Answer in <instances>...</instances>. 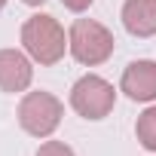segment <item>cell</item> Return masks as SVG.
I'll return each mask as SVG.
<instances>
[{
  "instance_id": "obj_3",
  "label": "cell",
  "mask_w": 156,
  "mask_h": 156,
  "mask_svg": "<svg viewBox=\"0 0 156 156\" xmlns=\"http://www.w3.org/2000/svg\"><path fill=\"white\" fill-rule=\"evenodd\" d=\"M19 126L31 138H49L64 116V104L52 92H25L19 101Z\"/></svg>"
},
{
  "instance_id": "obj_11",
  "label": "cell",
  "mask_w": 156,
  "mask_h": 156,
  "mask_svg": "<svg viewBox=\"0 0 156 156\" xmlns=\"http://www.w3.org/2000/svg\"><path fill=\"white\" fill-rule=\"evenodd\" d=\"M22 3H28V6H43L46 0H22Z\"/></svg>"
},
{
  "instance_id": "obj_2",
  "label": "cell",
  "mask_w": 156,
  "mask_h": 156,
  "mask_svg": "<svg viewBox=\"0 0 156 156\" xmlns=\"http://www.w3.org/2000/svg\"><path fill=\"white\" fill-rule=\"evenodd\" d=\"M113 46H116L113 34L95 19H73V25L67 31V52L83 67L104 64L113 55Z\"/></svg>"
},
{
  "instance_id": "obj_9",
  "label": "cell",
  "mask_w": 156,
  "mask_h": 156,
  "mask_svg": "<svg viewBox=\"0 0 156 156\" xmlns=\"http://www.w3.org/2000/svg\"><path fill=\"white\" fill-rule=\"evenodd\" d=\"M37 156H76V153H73V147H67L64 141H46V144H40Z\"/></svg>"
},
{
  "instance_id": "obj_7",
  "label": "cell",
  "mask_w": 156,
  "mask_h": 156,
  "mask_svg": "<svg viewBox=\"0 0 156 156\" xmlns=\"http://www.w3.org/2000/svg\"><path fill=\"white\" fill-rule=\"evenodd\" d=\"M119 16H122V28L132 37L138 40L156 37V0H126Z\"/></svg>"
},
{
  "instance_id": "obj_6",
  "label": "cell",
  "mask_w": 156,
  "mask_h": 156,
  "mask_svg": "<svg viewBox=\"0 0 156 156\" xmlns=\"http://www.w3.org/2000/svg\"><path fill=\"white\" fill-rule=\"evenodd\" d=\"M31 80H34L31 55L19 49H0V89L16 95V92H25Z\"/></svg>"
},
{
  "instance_id": "obj_12",
  "label": "cell",
  "mask_w": 156,
  "mask_h": 156,
  "mask_svg": "<svg viewBox=\"0 0 156 156\" xmlns=\"http://www.w3.org/2000/svg\"><path fill=\"white\" fill-rule=\"evenodd\" d=\"M3 6H6V0H0V9H3Z\"/></svg>"
},
{
  "instance_id": "obj_8",
  "label": "cell",
  "mask_w": 156,
  "mask_h": 156,
  "mask_svg": "<svg viewBox=\"0 0 156 156\" xmlns=\"http://www.w3.org/2000/svg\"><path fill=\"white\" fill-rule=\"evenodd\" d=\"M135 135H138V144H141L144 150L156 153V104H150V107L138 116V122H135Z\"/></svg>"
},
{
  "instance_id": "obj_10",
  "label": "cell",
  "mask_w": 156,
  "mask_h": 156,
  "mask_svg": "<svg viewBox=\"0 0 156 156\" xmlns=\"http://www.w3.org/2000/svg\"><path fill=\"white\" fill-rule=\"evenodd\" d=\"M95 0H61V6H67L70 12H86Z\"/></svg>"
},
{
  "instance_id": "obj_1",
  "label": "cell",
  "mask_w": 156,
  "mask_h": 156,
  "mask_svg": "<svg viewBox=\"0 0 156 156\" xmlns=\"http://www.w3.org/2000/svg\"><path fill=\"white\" fill-rule=\"evenodd\" d=\"M22 46L31 55V61H37L43 67H52L67 52V34H64V28L58 25L55 16L37 12L22 25Z\"/></svg>"
},
{
  "instance_id": "obj_4",
  "label": "cell",
  "mask_w": 156,
  "mask_h": 156,
  "mask_svg": "<svg viewBox=\"0 0 156 156\" xmlns=\"http://www.w3.org/2000/svg\"><path fill=\"white\" fill-rule=\"evenodd\" d=\"M116 104V89L98 73H86L70 86V107L80 113L83 119H104L113 113Z\"/></svg>"
},
{
  "instance_id": "obj_5",
  "label": "cell",
  "mask_w": 156,
  "mask_h": 156,
  "mask_svg": "<svg viewBox=\"0 0 156 156\" xmlns=\"http://www.w3.org/2000/svg\"><path fill=\"white\" fill-rule=\"evenodd\" d=\"M119 92H126L132 101H156V61L150 58H138L122 70L119 80Z\"/></svg>"
}]
</instances>
